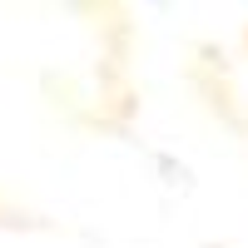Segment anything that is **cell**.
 Wrapping results in <instances>:
<instances>
[{"label":"cell","mask_w":248,"mask_h":248,"mask_svg":"<svg viewBox=\"0 0 248 248\" xmlns=\"http://www.w3.org/2000/svg\"><path fill=\"white\" fill-rule=\"evenodd\" d=\"M0 223H15V218H10V203H5V199H0Z\"/></svg>","instance_id":"6da1fadb"},{"label":"cell","mask_w":248,"mask_h":248,"mask_svg":"<svg viewBox=\"0 0 248 248\" xmlns=\"http://www.w3.org/2000/svg\"><path fill=\"white\" fill-rule=\"evenodd\" d=\"M243 50H248V30H243Z\"/></svg>","instance_id":"7a4b0ae2"}]
</instances>
